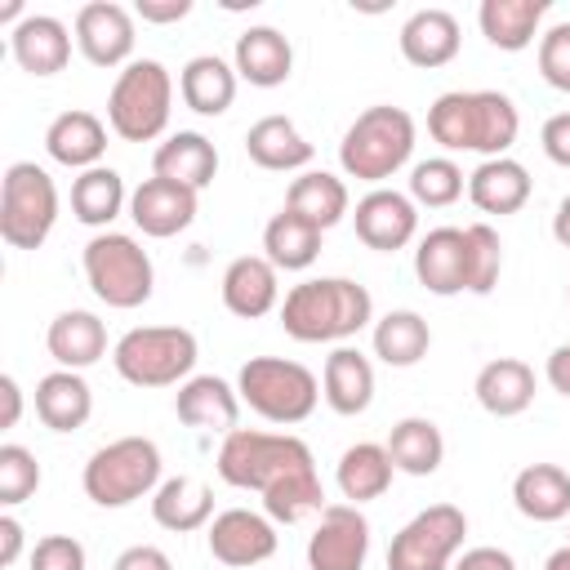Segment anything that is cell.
<instances>
[{"mask_svg": "<svg viewBox=\"0 0 570 570\" xmlns=\"http://www.w3.org/2000/svg\"><path fill=\"white\" fill-rule=\"evenodd\" d=\"M218 476L236 490H254L272 521H303L307 512H325V490L316 476V459L294 432H258L236 428L218 445Z\"/></svg>", "mask_w": 570, "mask_h": 570, "instance_id": "cell-1", "label": "cell"}, {"mask_svg": "<svg viewBox=\"0 0 570 570\" xmlns=\"http://www.w3.org/2000/svg\"><path fill=\"white\" fill-rule=\"evenodd\" d=\"M428 134L445 151H476L481 160H494L517 142L521 116L499 89H450L428 107Z\"/></svg>", "mask_w": 570, "mask_h": 570, "instance_id": "cell-2", "label": "cell"}, {"mask_svg": "<svg viewBox=\"0 0 570 570\" xmlns=\"http://www.w3.org/2000/svg\"><path fill=\"white\" fill-rule=\"evenodd\" d=\"M374 321V298L352 276H312L281 298V330L294 343H343Z\"/></svg>", "mask_w": 570, "mask_h": 570, "instance_id": "cell-3", "label": "cell"}, {"mask_svg": "<svg viewBox=\"0 0 570 570\" xmlns=\"http://www.w3.org/2000/svg\"><path fill=\"white\" fill-rule=\"evenodd\" d=\"M410 156H414V116L392 102L365 107L343 129V142H338L343 174L356 183H370V187H383L396 169L410 165Z\"/></svg>", "mask_w": 570, "mask_h": 570, "instance_id": "cell-4", "label": "cell"}, {"mask_svg": "<svg viewBox=\"0 0 570 570\" xmlns=\"http://www.w3.org/2000/svg\"><path fill=\"white\" fill-rule=\"evenodd\" d=\"M174 111V76L160 58H134L116 71V85L107 94V125L125 142H151L165 134Z\"/></svg>", "mask_w": 570, "mask_h": 570, "instance_id": "cell-5", "label": "cell"}, {"mask_svg": "<svg viewBox=\"0 0 570 570\" xmlns=\"http://www.w3.org/2000/svg\"><path fill=\"white\" fill-rule=\"evenodd\" d=\"M196 334L183 325H138L116 338L111 365L134 387H174L187 383L196 370Z\"/></svg>", "mask_w": 570, "mask_h": 570, "instance_id": "cell-6", "label": "cell"}, {"mask_svg": "<svg viewBox=\"0 0 570 570\" xmlns=\"http://www.w3.org/2000/svg\"><path fill=\"white\" fill-rule=\"evenodd\" d=\"M240 405H249L267 423H303L321 401V379L303 361L285 356H249L236 374Z\"/></svg>", "mask_w": 570, "mask_h": 570, "instance_id": "cell-7", "label": "cell"}, {"mask_svg": "<svg viewBox=\"0 0 570 570\" xmlns=\"http://www.w3.org/2000/svg\"><path fill=\"white\" fill-rule=\"evenodd\" d=\"M160 468V445L151 436H116L89 454L80 485L98 508H129L134 499L156 494Z\"/></svg>", "mask_w": 570, "mask_h": 570, "instance_id": "cell-8", "label": "cell"}, {"mask_svg": "<svg viewBox=\"0 0 570 570\" xmlns=\"http://www.w3.org/2000/svg\"><path fill=\"white\" fill-rule=\"evenodd\" d=\"M85 281L89 289L116 307V312H129V307H142L156 289V267H151V254L129 236V232H98L89 236L85 254Z\"/></svg>", "mask_w": 570, "mask_h": 570, "instance_id": "cell-9", "label": "cell"}, {"mask_svg": "<svg viewBox=\"0 0 570 570\" xmlns=\"http://www.w3.org/2000/svg\"><path fill=\"white\" fill-rule=\"evenodd\" d=\"M58 223V187L36 160H13L0 178V240L9 249H40Z\"/></svg>", "mask_w": 570, "mask_h": 570, "instance_id": "cell-10", "label": "cell"}, {"mask_svg": "<svg viewBox=\"0 0 570 570\" xmlns=\"http://www.w3.org/2000/svg\"><path fill=\"white\" fill-rule=\"evenodd\" d=\"M468 517L454 503H428L387 543V570H450L463 552Z\"/></svg>", "mask_w": 570, "mask_h": 570, "instance_id": "cell-11", "label": "cell"}, {"mask_svg": "<svg viewBox=\"0 0 570 570\" xmlns=\"http://www.w3.org/2000/svg\"><path fill=\"white\" fill-rule=\"evenodd\" d=\"M352 227H356V240L365 249H379V254H396L414 240L419 232V205L410 200V191H396V187H370L356 209H352Z\"/></svg>", "mask_w": 570, "mask_h": 570, "instance_id": "cell-12", "label": "cell"}, {"mask_svg": "<svg viewBox=\"0 0 570 570\" xmlns=\"http://www.w3.org/2000/svg\"><path fill=\"white\" fill-rule=\"evenodd\" d=\"M370 557V521L356 503H325L312 539L307 570H361Z\"/></svg>", "mask_w": 570, "mask_h": 570, "instance_id": "cell-13", "label": "cell"}, {"mask_svg": "<svg viewBox=\"0 0 570 570\" xmlns=\"http://www.w3.org/2000/svg\"><path fill=\"white\" fill-rule=\"evenodd\" d=\"M76 49L94 62V67H129L134 62V13L116 0H89L76 9Z\"/></svg>", "mask_w": 570, "mask_h": 570, "instance_id": "cell-14", "label": "cell"}, {"mask_svg": "<svg viewBox=\"0 0 570 570\" xmlns=\"http://www.w3.org/2000/svg\"><path fill=\"white\" fill-rule=\"evenodd\" d=\"M205 543H209V557L218 566L249 570V566H258L276 552V521L267 512L227 508L205 525Z\"/></svg>", "mask_w": 570, "mask_h": 570, "instance_id": "cell-15", "label": "cell"}, {"mask_svg": "<svg viewBox=\"0 0 570 570\" xmlns=\"http://www.w3.org/2000/svg\"><path fill=\"white\" fill-rule=\"evenodd\" d=\"M196 209H200V191L183 187V183H169V178H142L134 191H129V218L142 236L151 240H165V236H178L196 223Z\"/></svg>", "mask_w": 570, "mask_h": 570, "instance_id": "cell-16", "label": "cell"}, {"mask_svg": "<svg viewBox=\"0 0 570 570\" xmlns=\"http://www.w3.org/2000/svg\"><path fill=\"white\" fill-rule=\"evenodd\" d=\"M223 307L240 321H258L267 312H281V276L263 254H240L223 267Z\"/></svg>", "mask_w": 570, "mask_h": 570, "instance_id": "cell-17", "label": "cell"}, {"mask_svg": "<svg viewBox=\"0 0 570 570\" xmlns=\"http://www.w3.org/2000/svg\"><path fill=\"white\" fill-rule=\"evenodd\" d=\"M414 276L428 294L450 298L468 289V240L463 227H432L414 245Z\"/></svg>", "mask_w": 570, "mask_h": 570, "instance_id": "cell-18", "label": "cell"}, {"mask_svg": "<svg viewBox=\"0 0 570 570\" xmlns=\"http://www.w3.org/2000/svg\"><path fill=\"white\" fill-rule=\"evenodd\" d=\"M71 31L62 18L53 13H27L18 27H9V49H13V62L27 71V76H58L71 58Z\"/></svg>", "mask_w": 570, "mask_h": 570, "instance_id": "cell-19", "label": "cell"}, {"mask_svg": "<svg viewBox=\"0 0 570 570\" xmlns=\"http://www.w3.org/2000/svg\"><path fill=\"white\" fill-rule=\"evenodd\" d=\"M174 414L187 428L227 436V432H236V419H240V392L218 374H191L174 392Z\"/></svg>", "mask_w": 570, "mask_h": 570, "instance_id": "cell-20", "label": "cell"}, {"mask_svg": "<svg viewBox=\"0 0 570 570\" xmlns=\"http://www.w3.org/2000/svg\"><path fill=\"white\" fill-rule=\"evenodd\" d=\"M401 58L410 62V67H423V71H432V67H445V62H454L459 58V45H463V36H459V18L450 13V9H414L405 22H401Z\"/></svg>", "mask_w": 570, "mask_h": 570, "instance_id": "cell-21", "label": "cell"}, {"mask_svg": "<svg viewBox=\"0 0 570 570\" xmlns=\"http://www.w3.org/2000/svg\"><path fill=\"white\" fill-rule=\"evenodd\" d=\"M232 67L254 89H276L294 71V45L276 27H245L232 49Z\"/></svg>", "mask_w": 570, "mask_h": 570, "instance_id": "cell-22", "label": "cell"}, {"mask_svg": "<svg viewBox=\"0 0 570 570\" xmlns=\"http://www.w3.org/2000/svg\"><path fill=\"white\" fill-rule=\"evenodd\" d=\"M321 396L343 419L365 414L370 401H374V365H370V356L356 352V347H347V343L334 347L325 356V370H321Z\"/></svg>", "mask_w": 570, "mask_h": 570, "instance_id": "cell-23", "label": "cell"}, {"mask_svg": "<svg viewBox=\"0 0 570 570\" xmlns=\"http://www.w3.org/2000/svg\"><path fill=\"white\" fill-rule=\"evenodd\" d=\"M45 151H49V160H58V165L85 174V169L102 165V151H107V125H102L94 111L71 107V111H62V116L49 120V129H45Z\"/></svg>", "mask_w": 570, "mask_h": 570, "instance_id": "cell-24", "label": "cell"}, {"mask_svg": "<svg viewBox=\"0 0 570 570\" xmlns=\"http://www.w3.org/2000/svg\"><path fill=\"white\" fill-rule=\"evenodd\" d=\"M245 156L258 165V169H272V174H289V169H307L316 147L303 138V129L289 120V116H263L245 129Z\"/></svg>", "mask_w": 570, "mask_h": 570, "instance_id": "cell-25", "label": "cell"}, {"mask_svg": "<svg viewBox=\"0 0 570 570\" xmlns=\"http://www.w3.org/2000/svg\"><path fill=\"white\" fill-rule=\"evenodd\" d=\"M45 347L58 361V370H89L107 356V325L85 307H67L49 321Z\"/></svg>", "mask_w": 570, "mask_h": 570, "instance_id": "cell-26", "label": "cell"}, {"mask_svg": "<svg viewBox=\"0 0 570 570\" xmlns=\"http://www.w3.org/2000/svg\"><path fill=\"white\" fill-rule=\"evenodd\" d=\"M151 174L169 178V183H183L191 191H205L218 174V147L196 129H178L151 151Z\"/></svg>", "mask_w": 570, "mask_h": 570, "instance_id": "cell-27", "label": "cell"}, {"mask_svg": "<svg viewBox=\"0 0 570 570\" xmlns=\"http://www.w3.org/2000/svg\"><path fill=\"white\" fill-rule=\"evenodd\" d=\"M472 392H476V405H481L485 414H494V419H517V414H525L530 401H534V370H530L525 361H517V356H494V361H485V365L476 370Z\"/></svg>", "mask_w": 570, "mask_h": 570, "instance_id": "cell-28", "label": "cell"}, {"mask_svg": "<svg viewBox=\"0 0 570 570\" xmlns=\"http://www.w3.org/2000/svg\"><path fill=\"white\" fill-rule=\"evenodd\" d=\"M151 521L160 530H174V534H191V530H205L214 521V490L200 481V476H165L151 494Z\"/></svg>", "mask_w": 570, "mask_h": 570, "instance_id": "cell-29", "label": "cell"}, {"mask_svg": "<svg viewBox=\"0 0 570 570\" xmlns=\"http://www.w3.org/2000/svg\"><path fill=\"white\" fill-rule=\"evenodd\" d=\"M534 183H530V169L512 156H494V160H481L472 174H468V200L481 209V214H517L525 200H530Z\"/></svg>", "mask_w": 570, "mask_h": 570, "instance_id": "cell-30", "label": "cell"}, {"mask_svg": "<svg viewBox=\"0 0 570 570\" xmlns=\"http://www.w3.org/2000/svg\"><path fill=\"white\" fill-rule=\"evenodd\" d=\"M512 503L525 521L552 525L570 517V472L557 463H525L512 476Z\"/></svg>", "mask_w": 570, "mask_h": 570, "instance_id": "cell-31", "label": "cell"}, {"mask_svg": "<svg viewBox=\"0 0 570 570\" xmlns=\"http://www.w3.org/2000/svg\"><path fill=\"white\" fill-rule=\"evenodd\" d=\"M94 414V392L80 370H53L36 383V419L49 432H76Z\"/></svg>", "mask_w": 570, "mask_h": 570, "instance_id": "cell-32", "label": "cell"}, {"mask_svg": "<svg viewBox=\"0 0 570 570\" xmlns=\"http://www.w3.org/2000/svg\"><path fill=\"white\" fill-rule=\"evenodd\" d=\"M236 67L223 62L218 53H196L183 62L178 71V98L196 111V116H223L236 102Z\"/></svg>", "mask_w": 570, "mask_h": 570, "instance_id": "cell-33", "label": "cell"}, {"mask_svg": "<svg viewBox=\"0 0 570 570\" xmlns=\"http://www.w3.org/2000/svg\"><path fill=\"white\" fill-rule=\"evenodd\" d=\"M543 13H548V0H481L476 22H481V36L494 49L521 53V49L534 45V36L543 27Z\"/></svg>", "mask_w": 570, "mask_h": 570, "instance_id": "cell-34", "label": "cell"}, {"mask_svg": "<svg viewBox=\"0 0 570 570\" xmlns=\"http://www.w3.org/2000/svg\"><path fill=\"white\" fill-rule=\"evenodd\" d=\"M285 209H294L298 218L316 223L321 232H330L334 223H343L352 214V196H347V183L330 169H303L289 191H285Z\"/></svg>", "mask_w": 570, "mask_h": 570, "instance_id": "cell-35", "label": "cell"}, {"mask_svg": "<svg viewBox=\"0 0 570 570\" xmlns=\"http://www.w3.org/2000/svg\"><path fill=\"white\" fill-rule=\"evenodd\" d=\"M392 454L387 445L379 441H356L338 454V468H334V481H338V494L347 503H370V499H383L387 485H392Z\"/></svg>", "mask_w": 570, "mask_h": 570, "instance_id": "cell-36", "label": "cell"}, {"mask_svg": "<svg viewBox=\"0 0 570 570\" xmlns=\"http://www.w3.org/2000/svg\"><path fill=\"white\" fill-rule=\"evenodd\" d=\"M125 209H129V191H125V178L111 165H94V169L71 178V214H76V223L107 232Z\"/></svg>", "mask_w": 570, "mask_h": 570, "instance_id": "cell-37", "label": "cell"}, {"mask_svg": "<svg viewBox=\"0 0 570 570\" xmlns=\"http://www.w3.org/2000/svg\"><path fill=\"white\" fill-rule=\"evenodd\" d=\"M321 227L298 218L294 209H281L267 218L263 227V258L276 267V272H307L316 258H321Z\"/></svg>", "mask_w": 570, "mask_h": 570, "instance_id": "cell-38", "label": "cell"}, {"mask_svg": "<svg viewBox=\"0 0 570 570\" xmlns=\"http://www.w3.org/2000/svg\"><path fill=\"white\" fill-rule=\"evenodd\" d=\"M370 343H374V356H379L383 365L410 370V365H419V361L428 356V347H432V325H428L414 307H392V312H383V316L374 321Z\"/></svg>", "mask_w": 570, "mask_h": 570, "instance_id": "cell-39", "label": "cell"}, {"mask_svg": "<svg viewBox=\"0 0 570 570\" xmlns=\"http://www.w3.org/2000/svg\"><path fill=\"white\" fill-rule=\"evenodd\" d=\"M383 445L392 454V468L405 472V476H432L441 468V459H445V436L423 414H410V419L392 423V432H387Z\"/></svg>", "mask_w": 570, "mask_h": 570, "instance_id": "cell-40", "label": "cell"}, {"mask_svg": "<svg viewBox=\"0 0 570 570\" xmlns=\"http://www.w3.org/2000/svg\"><path fill=\"white\" fill-rule=\"evenodd\" d=\"M468 187V174L450 160V156H428L410 169V200L414 205H428V209H445L463 196Z\"/></svg>", "mask_w": 570, "mask_h": 570, "instance_id": "cell-41", "label": "cell"}, {"mask_svg": "<svg viewBox=\"0 0 570 570\" xmlns=\"http://www.w3.org/2000/svg\"><path fill=\"white\" fill-rule=\"evenodd\" d=\"M463 240H468V294H490L503 272V240L490 223H468Z\"/></svg>", "mask_w": 570, "mask_h": 570, "instance_id": "cell-42", "label": "cell"}, {"mask_svg": "<svg viewBox=\"0 0 570 570\" xmlns=\"http://www.w3.org/2000/svg\"><path fill=\"white\" fill-rule=\"evenodd\" d=\"M40 490V463L27 445L4 441L0 445V508H18Z\"/></svg>", "mask_w": 570, "mask_h": 570, "instance_id": "cell-43", "label": "cell"}, {"mask_svg": "<svg viewBox=\"0 0 570 570\" xmlns=\"http://www.w3.org/2000/svg\"><path fill=\"white\" fill-rule=\"evenodd\" d=\"M539 76L570 94V22H552L548 31H539Z\"/></svg>", "mask_w": 570, "mask_h": 570, "instance_id": "cell-44", "label": "cell"}, {"mask_svg": "<svg viewBox=\"0 0 570 570\" xmlns=\"http://www.w3.org/2000/svg\"><path fill=\"white\" fill-rule=\"evenodd\" d=\"M31 570H85V543L76 534H45V539H36Z\"/></svg>", "mask_w": 570, "mask_h": 570, "instance_id": "cell-45", "label": "cell"}, {"mask_svg": "<svg viewBox=\"0 0 570 570\" xmlns=\"http://www.w3.org/2000/svg\"><path fill=\"white\" fill-rule=\"evenodd\" d=\"M539 142H543V156L561 169H570V111H557L543 120L539 129Z\"/></svg>", "mask_w": 570, "mask_h": 570, "instance_id": "cell-46", "label": "cell"}, {"mask_svg": "<svg viewBox=\"0 0 570 570\" xmlns=\"http://www.w3.org/2000/svg\"><path fill=\"white\" fill-rule=\"evenodd\" d=\"M450 570H517V561H512V552H503L494 543H481V548L459 552Z\"/></svg>", "mask_w": 570, "mask_h": 570, "instance_id": "cell-47", "label": "cell"}, {"mask_svg": "<svg viewBox=\"0 0 570 570\" xmlns=\"http://www.w3.org/2000/svg\"><path fill=\"white\" fill-rule=\"evenodd\" d=\"M111 570H174V561L156 543H134L111 561Z\"/></svg>", "mask_w": 570, "mask_h": 570, "instance_id": "cell-48", "label": "cell"}, {"mask_svg": "<svg viewBox=\"0 0 570 570\" xmlns=\"http://www.w3.org/2000/svg\"><path fill=\"white\" fill-rule=\"evenodd\" d=\"M191 13V0H138L134 18L142 22H183Z\"/></svg>", "mask_w": 570, "mask_h": 570, "instance_id": "cell-49", "label": "cell"}, {"mask_svg": "<svg viewBox=\"0 0 570 570\" xmlns=\"http://www.w3.org/2000/svg\"><path fill=\"white\" fill-rule=\"evenodd\" d=\"M543 379H548V387H552V392L570 396V343H561V347H552V352H548Z\"/></svg>", "mask_w": 570, "mask_h": 570, "instance_id": "cell-50", "label": "cell"}, {"mask_svg": "<svg viewBox=\"0 0 570 570\" xmlns=\"http://www.w3.org/2000/svg\"><path fill=\"white\" fill-rule=\"evenodd\" d=\"M22 557V521L13 512L0 517V566H13Z\"/></svg>", "mask_w": 570, "mask_h": 570, "instance_id": "cell-51", "label": "cell"}, {"mask_svg": "<svg viewBox=\"0 0 570 570\" xmlns=\"http://www.w3.org/2000/svg\"><path fill=\"white\" fill-rule=\"evenodd\" d=\"M0 401H4L0 428H18V419H22V387H18L13 374H0Z\"/></svg>", "mask_w": 570, "mask_h": 570, "instance_id": "cell-52", "label": "cell"}, {"mask_svg": "<svg viewBox=\"0 0 570 570\" xmlns=\"http://www.w3.org/2000/svg\"><path fill=\"white\" fill-rule=\"evenodd\" d=\"M552 236H557V245L570 249V196H561V205L552 214Z\"/></svg>", "mask_w": 570, "mask_h": 570, "instance_id": "cell-53", "label": "cell"}, {"mask_svg": "<svg viewBox=\"0 0 570 570\" xmlns=\"http://www.w3.org/2000/svg\"><path fill=\"white\" fill-rule=\"evenodd\" d=\"M543 570H570V543H566V548H557V552L543 561Z\"/></svg>", "mask_w": 570, "mask_h": 570, "instance_id": "cell-54", "label": "cell"}, {"mask_svg": "<svg viewBox=\"0 0 570 570\" xmlns=\"http://www.w3.org/2000/svg\"><path fill=\"white\" fill-rule=\"evenodd\" d=\"M566 303H570V285H566Z\"/></svg>", "mask_w": 570, "mask_h": 570, "instance_id": "cell-55", "label": "cell"}]
</instances>
